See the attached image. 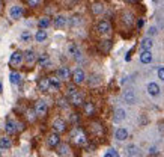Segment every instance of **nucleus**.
Segmentation results:
<instances>
[{"label": "nucleus", "instance_id": "1", "mask_svg": "<svg viewBox=\"0 0 164 157\" xmlns=\"http://www.w3.org/2000/svg\"><path fill=\"white\" fill-rule=\"evenodd\" d=\"M72 139H74V142L77 144V145H86L87 144V137H86V133L83 132L82 128H78V127H75L74 130H72Z\"/></svg>", "mask_w": 164, "mask_h": 157}, {"label": "nucleus", "instance_id": "2", "mask_svg": "<svg viewBox=\"0 0 164 157\" xmlns=\"http://www.w3.org/2000/svg\"><path fill=\"white\" fill-rule=\"evenodd\" d=\"M48 112V106L45 101L39 100L35 103V113L38 115V116H45Z\"/></svg>", "mask_w": 164, "mask_h": 157}, {"label": "nucleus", "instance_id": "3", "mask_svg": "<svg viewBox=\"0 0 164 157\" xmlns=\"http://www.w3.org/2000/svg\"><path fill=\"white\" fill-rule=\"evenodd\" d=\"M53 130H54V133H63V132H66V123L63 121V119H54L53 121Z\"/></svg>", "mask_w": 164, "mask_h": 157}, {"label": "nucleus", "instance_id": "4", "mask_svg": "<svg viewBox=\"0 0 164 157\" xmlns=\"http://www.w3.org/2000/svg\"><path fill=\"white\" fill-rule=\"evenodd\" d=\"M21 62H23V53L21 52H14L11 55V59H9V65L11 67H18Z\"/></svg>", "mask_w": 164, "mask_h": 157}, {"label": "nucleus", "instance_id": "5", "mask_svg": "<svg viewBox=\"0 0 164 157\" xmlns=\"http://www.w3.org/2000/svg\"><path fill=\"white\" fill-rule=\"evenodd\" d=\"M96 30L99 34H108L111 30V26H110V23L107 21V20H103V21H99L96 24Z\"/></svg>", "mask_w": 164, "mask_h": 157}, {"label": "nucleus", "instance_id": "6", "mask_svg": "<svg viewBox=\"0 0 164 157\" xmlns=\"http://www.w3.org/2000/svg\"><path fill=\"white\" fill-rule=\"evenodd\" d=\"M38 88H39V91H42V92H47L51 86H50V80H48V77H42L38 80Z\"/></svg>", "mask_w": 164, "mask_h": 157}, {"label": "nucleus", "instance_id": "7", "mask_svg": "<svg viewBox=\"0 0 164 157\" xmlns=\"http://www.w3.org/2000/svg\"><path fill=\"white\" fill-rule=\"evenodd\" d=\"M72 78H74V83H83L84 82V73H83V70L77 68L72 73Z\"/></svg>", "mask_w": 164, "mask_h": 157}, {"label": "nucleus", "instance_id": "8", "mask_svg": "<svg viewBox=\"0 0 164 157\" xmlns=\"http://www.w3.org/2000/svg\"><path fill=\"white\" fill-rule=\"evenodd\" d=\"M48 145L51 146V148H54V146H57L59 144H60V137H59V133H53V135L48 136L47 139Z\"/></svg>", "mask_w": 164, "mask_h": 157}, {"label": "nucleus", "instance_id": "9", "mask_svg": "<svg viewBox=\"0 0 164 157\" xmlns=\"http://www.w3.org/2000/svg\"><path fill=\"white\" fill-rule=\"evenodd\" d=\"M69 100H71V104H74V106H82L83 103H84L83 95H82V94H78V92H75L74 95H71Z\"/></svg>", "mask_w": 164, "mask_h": 157}, {"label": "nucleus", "instance_id": "10", "mask_svg": "<svg viewBox=\"0 0 164 157\" xmlns=\"http://www.w3.org/2000/svg\"><path fill=\"white\" fill-rule=\"evenodd\" d=\"M9 14H11V17L14 20H18V18L23 15V8H21V6H12Z\"/></svg>", "mask_w": 164, "mask_h": 157}, {"label": "nucleus", "instance_id": "11", "mask_svg": "<svg viewBox=\"0 0 164 157\" xmlns=\"http://www.w3.org/2000/svg\"><path fill=\"white\" fill-rule=\"evenodd\" d=\"M140 61H141V64H151V62H152L151 50H143L140 55Z\"/></svg>", "mask_w": 164, "mask_h": 157}, {"label": "nucleus", "instance_id": "12", "mask_svg": "<svg viewBox=\"0 0 164 157\" xmlns=\"http://www.w3.org/2000/svg\"><path fill=\"white\" fill-rule=\"evenodd\" d=\"M5 130H6V133L14 135V133L18 130V127H17V124L14 123V121H8V123H6V125H5Z\"/></svg>", "mask_w": 164, "mask_h": 157}, {"label": "nucleus", "instance_id": "13", "mask_svg": "<svg viewBox=\"0 0 164 157\" xmlns=\"http://www.w3.org/2000/svg\"><path fill=\"white\" fill-rule=\"evenodd\" d=\"M128 137V132H127V128H117L116 130V139L117 141H125Z\"/></svg>", "mask_w": 164, "mask_h": 157}, {"label": "nucleus", "instance_id": "14", "mask_svg": "<svg viewBox=\"0 0 164 157\" xmlns=\"http://www.w3.org/2000/svg\"><path fill=\"white\" fill-rule=\"evenodd\" d=\"M57 77L60 80H65V78H69V70L66 67H62L60 70L57 71Z\"/></svg>", "mask_w": 164, "mask_h": 157}, {"label": "nucleus", "instance_id": "15", "mask_svg": "<svg viewBox=\"0 0 164 157\" xmlns=\"http://www.w3.org/2000/svg\"><path fill=\"white\" fill-rule=\"evenodd\" d=\"M23 57L26 59V62H27V64H33V62L36 61V55L33 53V52H32V50L26 52V53L23 55Z\"/></svg>", "mask_w": 164, "mask_h": 157}, {"label": "nucleus", "instance_id": "16", "mask_svg": "<svg viewBox=\"0 0 164 157\" xmlns=\"http://www.w3.org/2000/svg\"><path fill=\"white\" fill-rule=\"evenodd\" d=\"M148 92L155 97V95L160 94V86H158L157 83H149V85H148Z\"/></svg>", "mask_w": 164, "mask_h": 157}, {"label": "nucleus", "instance_id": "17", "mask_svg": "<svg viewBox=\"0 0 164 157\" xmlns=\"http://www.w3.org/2000/svg\"><path fill=\"white\" fill-rule=\"evenodd\" d=\"M127 151H128L129 157H137L139 154H140V148H139V146H136V145H129Z\"/></svg>", "mask_w": 164, "mask_h": 157}, {"label": "nucleus", "instance_id": "18", "mask_svg": "<svg viewBox=\"0 0 164 157\" xmlns=\"http://www.w3.org/2000/svg\"><path fill=\"white\" fill-rule=\"evenodd\" d=\"M38 64L41 65V67H50V59H48L47 55H41V56L38 57Z\"/></svg>", "mask_w": 164, "mask_h": 157}, {"label": "nucleus", "instance_id": "19", "mask_svg": "<svg viewBox=\"0 0 164 157\" xmlns=\"http://www.w3.org/2000/svg\"><path fill=\"white\" fill-rule=\"evenodd\" d=\"M125 118V110L124 109H116V112H115V123H120L122 119Z\"/></svg>", "mask_w": 164, "mask_h": 157}, {"label": "nucleus", "instance_id": "20", "mask_svg": "<svg viewBox=\"0 0 164 157\" xmlns=\"http://www.w3.org/2000/svg\"><path fill=\"white\" fill-rule=\"evenodd\" d=\"M36 41H38V43H42V41H45V39H47V32H45V30H44V29H41V30H38V32H36Z\"/></svg>", "mask_w": 164, "mask_h": 157}, {"label": "nucleus", "instance_id": "21", "mask_svg": "<svg viewBox=\"0 0 164 157\" xmlns=\"http://www.w3.org/2000/svg\"><path fill=\"white\" fill-rule=\"evenodd\" d=\"M152 39H151V38H145V39H143V41H141V48H143V50H151V48H152Z\"/></svg>", "mask_w": 164, "mask_h": 157}, {"label": "nucleus", "instance_id": "22", "mask_svg": "<svg viewBox=\"0 0 164 157\" xmlns=\"http://www.w3.org/2000/svg\"><path fill=\"white\" fill-rule=\"evenodd\" d=\"M84 112H86V115H94L95 112V107H94V103H84Z\"/></svg>", "mask_w": 164, "mask_h": 157}, {"label": "nucleus", "instance_id": "23", "mask_svg": "<svg viewBox=\"0 0 164 157\" xmlns=\"http://www.w3.org/2000/svg\"><path fill=\"white\" fill-rule=\"evenodd\" d=\"M48 80H50V86H53V88H56V89H57L59 86H60V78H59L57 76L48 77Z\"/></svg>", "mask_w": 164, "mask_h": 157}, {"label": "nucleus", "instance_id": "24", "mask_svg": "<svg viewBox=\"0 0 164 157\" xmlns=\"http://www.w3.org/2000/svg\"><path fill=\"white\" fill-rule=\"evenodd\" d=\"M9 78H11V83H14V85H18V83L21 82V76H20L18 73H11V74H9Z\"/></svg>", "mask_w": 164, "mask_h": 157}, {"label": "nucleus", "instance_id": "25", "mask_svg": "<svg viewBox=\"0 0 164 157\" xmlns=\"http://www.w3.org/2000/svg\"><path fill=\"white\" fill-rule=\"evenodd\" d=\"M12 145V142H11V139H8V137H2L0 139V148H11Z\"/></svg>", "mask_w": 164, "mask_h": 157}, {"label": "nucleus", "instance_id": "26", "mask_svg": "<svg viewBox=\"0 0 164 157\" xmlns=\"http://www.w3.org/2000/svg\"><path fill=\"white\" fill-rule=\"evenodd\" d=\"M66 24V18L65 17H56L54 18V26L56 27H63Z\"/></svg>", "mask_w": 164, "mask_h": 157}, {"label": "nucleus", "instance_id": "27", "mask_svg": "<svg viewBox=\"0 0 164 157\" xmlns=\"http://www.w3.org/2000/svg\"><path fill=\"white\" fill-rule=\"evenodd\" d=\"M125 100H127V103H129V104H134V103H136V97H134V92H132V91H128V92L125 94Z\"/></svg>", "mask_w": 164, "mask_h": 157}, {"label": "nucleus", "instance_id": "28", "mask_svg": "<svg viewBox=\"0 0 164 157\" xmlns=\"http://www.w3.org/2000/svg\"><path fill=\"white\" fill-rule=\"evenodd\" d=\"M103 11H104V6L101 3H95L94 6H92V12L94 14H101Z\"/></svg>", "mask_w": 164, "mask_h": 157}, {"label": "nucleus", "instance_id": "29", "mask_svg": "<svg viewBox=\"0 0 164 157\" xmlns=\"http://www.w3.org/2000/svg\"><path fill=\"white\" fill-rule=\"evenodd\" d=\"M38 26H39L41 29H45L47 26H50V18H41V20L38 21Z\"/></svg>", "mask_w": 164, "mask_h": 157}, {"label": "nucleus", "instance_id": "30", "mask_svg": "<svg viewBox=\"0 0 164 157\" xmlns=\"http://www.w3.org/2000/svg\"><path fill=\"white\" fill-rule=\"evenodd\" d=\"M110 47H111V41H103L101 45H99V48H101L103 52H108Z\"/></svg>", "mask_w": 164, "mask_h": 157}, {"label": "nucleus", "instance_id": "31", "mask_svg": "<svg viewBox=\"0 0 164 157\" xmlns=\"http://www.w3.org/2000/svg\"><path fill=\"white\" fill-rule=\"evenodd\" d=\"M57 146H59V145H57ZM68 151H69L68 145H65V144H63V145L59 146V154H60V156H66V154H68Z\"/></svg>", "mask_w": 164, "mask_h": 157}, {"label": "nucleus", "instance_id": "32", "mask_svg": "<svg viewBox=\"0 0 164 157\" xmlns=\"http://www.w3.org/2000/svg\"><path fill=\"white\" fill-rule=\"evenodd\" d=\"M124 23L127 26H131L132 24V14H124Z\"/></svg>", "mask_w": 164, "mask_h": 157}, {"label": "nucleus", "instance_id": "33", "mask_svg": "<svg viewBox=\"0 0 164 157\" xmlns=\"http://www.w3.org/2000/svg\"><path fill=\"white\" fill-rule=\"evenodd\" d=\"M69 52H71V53H72V55H74L75 57H80V52H78V48H77V47H75L74 44H71V45H69Z\"/></svg>", "mask_w": 164, "mask_h": 157}, {"label": "nucleus", "instance_id": "34", "mask_svg": "<svg viewBox=\"0 0 164 157\" xmlns=\"http://www.w3.org/2000/svg\"><path fill=\"white\" fill-rule=\"evenodd\" d=\"M26 3H27L30 8H36V6H39L41 0H26Z\"/></svg>", "mask_w": 164, "mask_h": 157}, {"label": "nucleus", "instance_id": "35", "mask_svg": "<svg viewBox=\"0 0 164 157\" xmlns=\"http://www.w3.org/2000/svg\"><path fill=\"white\" fill-rule=\"evenodd\" d=\"M75 92H78V91H77V88H75L74 85H71V86H68V91H66V95H68V97H71V95H74Z\"/></svg>", "mask_w": 164, "mask_h": 157}, {"label": "nucleus", "instance_id": "36", "mask_svg": "<svg viewBox=\"0 0 164 157\" xmlns=\"http://www.w3.org/2000/svg\"><path fill=\"white\" fill-rule=\"evenodd\" d=\"M30 38H32V36H30V32H27V30L21 34V39H23V41H30Z\"/></svg>", "mask_w": 164, "mask_h": 157}, {"label": "nucleus", "instance_id": "37", "mask_svg": "<svg viewBox=\"0 0 164 157\" xmlns=\"http://www.w3.org/2000/svg\"><path fill=\"white\" fill-rule=\"evenodd\" d=\"M158 77L161 78V80H164V67L158 68Z\"/></svg>", "mask_w": 164, "mask_h": 157}, {"label": "nucleus", "instance_id": "38", "mask_svg": "<svg viewBox=\"0 0 164 157\" xmlns=\"http://www.w3.org/2000/svg\"><path fill=\"white\" fill-rule=\"evenodd\" d=\"M71 121H72V123H77V121H78V116H77V113H72V116H71Z\"/></svg>", "mask_w": 164, "mask_h": 157}, {"label": "nucleus", "instance_id": "39", "mask_svg": "<svg viewBox=\"0 0 164 157\" xmlns=\"http://www.w3.org/2000/svg\"><path fill=\"white\" fill-rule=\"evenodd\" d=\"M59 106H60V107H66V101H65V100H59Z\"/></svg>", "mask_w": 164, "mask_h": 157}, {"label": "nucleus", "instance_id": "40", "mask_svg": "<svg viewBox=\"0 0 164 157\" xmlns=\"http://www.w3.org/2000/svg\"><path fill=\"white\" fill-rule=\"evenodd\" d=\"M82 20H80V17H74L72 18V24H77V23H80Z\"/></svg>", "mask_w": 164, "mask_h": 157}, {"label": "nucleus", "instance_id": "41", "mask_svg": "<svg viewBox=\"0 0 164 157\" xmlns=\"http://www.w3.org/2000/svg\"><path fill=\"white\" fill-rule=\"evenodd\" d=\"M157 34V29H155V27H151V29H149V35H155Z\"/></svg>", "mask_w": 164, "mask_h": 157}, {"label": "nucleus", "instance_id": "42", "mask_svg": "<svg viewBox=\"0 0 164 157\" xmlns=\"http://www.w3.org/2000/svg\"><path fill=\"white\" fill-rule=\"evenodd\" d=\"M104 157H115V153H113V150H110V153H107Z\"/></svg>", "mask_w": 164, "mask_h": 157}, {"label": "nucleus", "instance_id": "43", "mask_svg": "<svg viewBox=\"0 0 164 157\" xmlns=\"http://www.w3.org/2000/svg\"><path fill=\"white\" fill-rule=\"evenodd\" d=\"M160 132L164 133V121H163V123H160Z\"/></svg>", "mask_w": 164, "mask_h": 157}, {"label": "nucleus", "instance_id": "44", "mask_svg": "<svg viewBox=\"0 0 164 157\" xmlns=\"http://www.w3.org/2000/svg\"><path fill=\"white\" fill-rule=\"evenodd\" d=\"M141 26H143V21H141V20H139V23H137V27H141Z\"/></svg>", "mask_w": 164, "mask_h": 157}, {"label": "nucleus", "instance_id": "45", "mask_svg": "<svg viewBox=\"0 0 164 157\" xmlns=\"http://www.w3.org/2000/svg\"><path fill=\"white\" fill-rule=\"evenodd\" d=\"M2 91H3V85H2V80H0V94H2Z\"/></svg>", "mask_w": 164, "mask_h": 157}, {"label": "nucleus", "instance_id": "46", "mask_svg": "<svg viewBox=\"0 0 164 157\" xmlns=\"http://www.w3.org/2000/svg\"><path fill=\"white\" fill-rule=\"evenodd\" d=\"M127 2H136V0H127Z\"/></svg>", "mask_w": 164, "mask_h": 157}, {"label": "nucleus", "instance_id": "47", "mask_svg": "<svg viewBox=\"0 0 164 157\" xmlns=\"http://www.w3.org/2000/svg\"><path fill=\"white\" fill-rule=\"evenodd\" d=\"M0 5H2V2H0Z\"/></svg>", "mask_w": 164, "mask_h": 157}]
</instances>
